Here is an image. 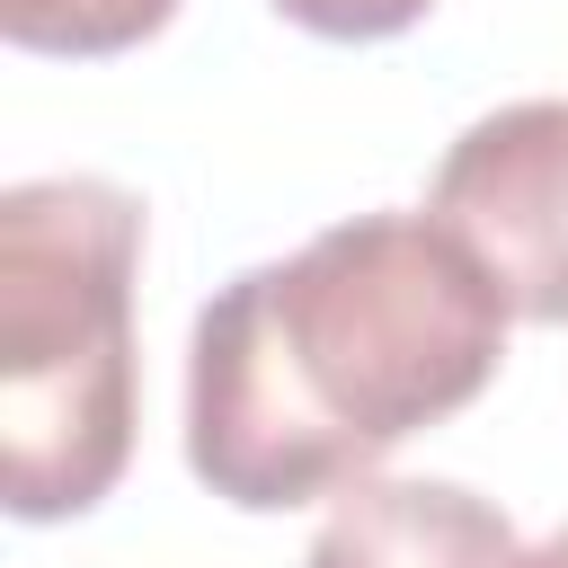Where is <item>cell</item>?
<instances>
[{
	"label": "cell",
	"mask_w": 568,
	"mask_h": 568,
	"mask_svg": "<svg viewBox=\"0 0 568 568\" xmlns=\"http://www.w3.org/2000/svg\"><path fill=\"white\" fill-rule=\"evenodd\" d=\"M142 204L106 178H27L0 195V506L18 524L89 515L142 426L133 355Z\"/></svg>",
	"instance_id": "7a4b0ae2"
},
{
	"label": "cell",
	"mask_w": 568,
	"mask_h": 568,
	"mask_svg": "<svg viewBox=\"0 0 568 568\" xmlns=\"http://www.w3.org/2000/svg\"><path fill=\"white\" fill-rule=\"evenodd\" d=\"M169 18H178V0H0V36L18 53H53V62L133 53Z\"/></svg>",
	"instance_id": "5b68a950"
},
{
	"label": "cell",
	"mask_w": 568,
	"mask_h": 568,
	"mask_svg": "<svg viewBox=\"0 0 568 568\" xmlns=\"http://www.w3.org/2000/svg\"><path fill=\"white\" fill-rule=\"evenodd\" d=\"M426 213L488 266L515 320H568V98H524L479 115L435 186Z\"/></svg>",
	"instance_id": "3957f363"
},
{
	"label": "cell",
	"mask_w": 568,
	"mask_h": 568,
	"mask_svg": "<svg viewBox=\"0 0 568 568\" xmlns=\"http://www.w3.org/2000/svg\"><path fill=\"white\" fill-rule=\"evenodd\" d=\"M524 568H568V524H559L541 550H524Z\"/></svg>",
	"instance_id": "52a82bcc"
},
{
	"label": "cell",
	"mask_w": 568,
	"mask_h": 568,
	"mask_svg": "<svg viewBox=\"0 0 568 568\" xmlns=\"http://www.w3.org/2000/svg\"><path fill=\"white\" fill-rule=\"evenodd\" d=\"M435 0H275V18H293L302 36H328V44H382V36H408Z\"/></svg>",
	"instance_id": "8992f818"
},
{
	"label": "cell",
	"mask_w": 568,
	"mask_h": 568,
	"mask_svg": "<svg viewBox=\"0 0 568 568\" xmlns=\"http://www.w3.org/2000/svg\"><path fill=\"white\" fill-rule=\"evenodd\" d=\"M506 320L488 266L435 213L328 222L195 311L186 470L240 515L346 497L497 382Z\"/></svg>",
	"instance_id": "6da1fadb"
},
{
	"label": "cell",
	"mask_w": 568,
	"mask_h": 568,
	"mask_svg": "<svg viewBox=\"0 0 568 568\" xmlns=\"http://www.w3.org/2000/svg\"><path fill=\"white\" fill-rule=\"evenodd\" d=\"M302 568H524L515 524L462 479H355Z\"/></svg>",
	"instance_id": "277c9868"
}]
</instances>
